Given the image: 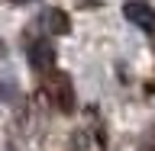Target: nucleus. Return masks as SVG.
Returning <instances> with one entry per match:
<instances>
[{"label":"nucleus","instance_id":"nucleus-3","mask_svg":"<svg viewBox=\"0 0 155 151\" xmlns=\"http://www.w3.org/2000/svg\"><path fill=\"white\" fill-rule=\"evenodd\" d=\"M45 19H48V29H52V32H68V16L61 10H48Z\"/></svg>","mask_w":155,"mask_h":151},{"label":"nucleus","instance_id":"nucleus-1","mask_svg":"<svg viewBox=\"0 0 155 151\" xmlns=\"http://www.w3.org/2000/svg\"><path fill=\"white\" fill-rule=\"evenodd\" d=\"M123 16L142 32H155V7H149L145 0H126L123 3Z\"/></svg>","mask_w":155,"mask_h":151},{"label":"nucleus","instance_id":"nucleus-2","mask_svg":"<svg viewBox=\"0 0 155 151\" xmlns=\"http://www.w3.org/2000/svg\"><path fill=\"white\" fill-rule=\"evenodd\" d=\"M29 64L36 68V71H52V64H55V48L48 45V42L29 45Z\"/></svg>","mask_w":155,"mask_h":151},{"label":"nucleus","instance_id":"nucleus-4","mask_svg":"<svg viewBox=\"0 0 155 151\" xmlns=\"http://www.w3.org/2000/svg\"><path fill=\"white\" fill-rule=\"evenodd\" d=\"M0 100H13V93H10V87L0 80Z\"/></svg>","mask_w":155,"mask_h":151}]
</instances>
